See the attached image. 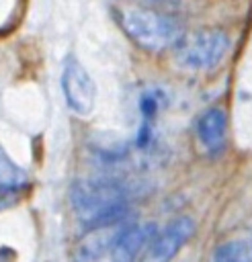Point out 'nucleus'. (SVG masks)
Segmentation results:
<instances>
[{"label": "nucleus", "mask_w": 252, "mask_h": 262, "mask_svg": "<svg viewBox=\"0 0 252 262\" xmlns=\"http://www.w3.org/2000/svg\"><path fill=\"white\" fill-rule=\"evenodd\" d=\"M211 262H252V235L246 239H232L217 246Z\"/></svg>", "instance_id": "6e6552de"}, {"label": "nucleus", "mask_w": 252, "mask_h": 262, "mask_svg": "<svg viewBox=\"0 0 252 262\" xmlns=\"http://www.w3.org/2000/svg\"><path fill=\"white\" fill-rule=\"evenodd\" d=\"M29 184V176L27 172L16 166L8 154L0 147V190L4 192H16L20 188H25Z\"/></svg>", "instance_id": "0eeeda50"}, {"label": "nucleus", "mask_w": 252, "mask_h": 262, "mask_svg": "<svg viewBox=\"0 0 252 262\" xmlns=\"http://www.w3.org/2000/svg\"><path fill=\"white\" fill-rule=\"evenodd\" d=\"M195 231V221L191 217H178L170 221L150 244L143 262H170L176 252L186 244Z\"/></svg>", "instance_id": "39448f33"}, {"label": "nucleus", "mask_w": 252, "mask_h": 262, "mask_svg": "<svg viewBox=\"0 0 252 262\" xmlns=\"http://www.w3.org/2000/svg\"><path fill=\"white\" fill-rule=\"evenodd\" d=\"M61 90L66 96L68 106L76 115H88L94 106L96 98V88L88 72L82 68V63L76 57H68L64 63V74H61Z\"/></svg>", "instance_id": "20e7f679"}, {"label": "nucleus", "mask_w": 252, "mask_h": 262, "mask_svg": "<svg viewBox=\"0 0 252 262\" xmlns=\"http://www.w3.org/2000/svg\"><path fill=\"white\" fill-rule=\"evenodd\" d=\"M162 106V92L160 90H148L141 94V100H139V111L143 115V123L152 125V119L156 117V113L160 111Z\"/></svg>", "instance_id": "1a4fd4ad"}, {"label": "nucleus", "mask_w": 252, "mask_h": 262, "mask_svg": "<svg viewBox=\"0 0 252 262\" xmlns=\"http://www.w3.org/2000/svg\"><path fill=\"white\" fill-rule=\"evenodd\" d=\"M148 6H152V8H158V10H164V12H170L172 8H176L178 6V2L180 0H143Z\"/></svg>", "instance_id": "9d476101"}, {"label": "nucleus", "mask_w": 252, "mask_h": 262, "mask_svg": "<svg viewBox=\"0 0 252 262\" xmlns=\"http://www.w3.org/2000/svg\"><path fill=\"white\" fill-rule=\"evenodd\" d=\"M225 129H227V119L221 108H209L197 121V137L209 154H219L223 149Z\"/></svg>", "instance_id": "423d86ee"}, {"label": "nucleus", "mask_w": 252, "mask_h": 262, "mask_svg": "<svg viewBox=\"0 0 252 262\" xmlns=\"http://www.w3.org/2000/svg\"><path fill=\"white\" fill-rule=\"evenodd\" d=\"M72 205L86 225H109L117 221L127 207V192L113 178L78 180L72 186Z\"/></svg>", "instance_id": "f257e3e1"}, {"label": "nucleus", "mask_w": 252, "mask_h": 262, "mask_svg": "<svg viewBox=\"0 0 252 262\" xmlns=\"http://www.w3.org/2000/svg\"><path fill=\"white\" fill-rule=\"evenodd\" d=\"M117 20L121 29L143 49L162 51L178 43L182 27L170 12L152 6H119Z\"/></svg>", "instance_id": "f03ea898"}, {"label": "nucleus", "mask_w": 252, "mask_h": 262, "mask_svg": "<svg viewBox=\"0 0 252 262\" xmlns=\"http://www.w3.org/2000/svg\"><path fill=\"white\" fill-rule=\"evenodd\" d=\"M229 49V37L221 29H201L182 35L176 43V63L191 72L215 68Z\"/></svg>", "instance_id": "7ed1b4c3"}]
</instances>
